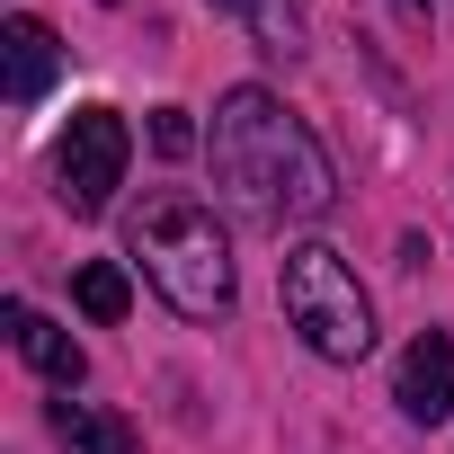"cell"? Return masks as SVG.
<instances>
[{
    "label": "cell",
    "instance_id": "cell-12",
    "mask_svg": "<svg viewBox=\"0 0 454 454\" xmlns=\"http://www.w3.org/2000/svg\"><path fill=\"white\" fill-rule=\"evenodd\" d=\"M410 10H419V0H410Z\"/></svg>",
    "mask_w": 454,
    "mask_h": 454
},
{
    "label": "cell",
    "instance_id": "cell-1",
    "mask_svg": "<svg viewBox=\"0 0 454 454\" xmlns=\"http://www.w3.org/2000/svg\"><path fill=\"white\" fill-rule=\"evenodd\" d=\"M214 187L232 196L250 223H268V232H286V223H321V214L339 205L330 152H321L312 125H303L277 90H259V81H241L232 98L214 107Z\"/></svg>",
    "mask_w": 454,
    "mask_h": 454
},
{
    "label": "cell",
    "instance_id": "cell-3",
    "mask_svg": "<svg viewBox=\"0 0 454 454\" xmlns=\"http://www.w3.org/2000/svg\"><path fill=\"white\" fill-rule=\"evenodd\" d=\"M277 286H286V321H294V339H303L321 365H356V356L374 348V303H365L356 268H348L330 241L286 250Z\"/></svg>",
    "mask_w": 454,
    "mask_h": 454
},
{
    "label": "cell",
    "instance_id": "cell-4",
    "mask_svg": "<svg viewBox=\"0 0 454 454\" xmlns=\"http://www.w3.org/2000/svg\"><path fill=\"white\" fill-rule=\"evenodd\" d=\"M125 160H134V134L116 107H81L54 143V187L72 214H107V196L125 187Z\"/></svg>",
    "mask_w": 454,
    "mask_h": 454
},
{
    "label": "cell",
    "instance_id": "cell-2",
    "mask_svg": "<svg viewBox=\"0 0 454 454\" xmlns=\"http://www.w3.org/2000/svg\"><path fill=\"white\" fill-rule=\"evenodd\" d=\"M125 241H134L143 277L187 321H223V312H232V241H223L214 205H196V196H143Z\"/></svg>",
    "mask_w": 454,
    "mask_h": 454
},
{
    "label": "cell",
    "instance_id": "cell-11",
    "mask_svg": "<svg viewBox=\"0 0 454 454\" xmlns=\"http://www.w3.org/2000/svg\"><path fill=\"white\" fill-rule=\"evenodd\" d=\"M152 152H160V160H187V152H196L187 107H152Z\"/></svg>",
    "mask_w": 454,
    "mask_h": 454
},
{
    "label": "cell",
    "instance_id": "cell-6",
    "mask_svg": "<svg viewBox=\"0 0 454 454\" xmlns=\"http://www.w3.org/2000/svg\"><path fill=\"white\" fill-rule=\"evenodd\" d=\"M0 45H10V98H19V107H36V98L54 90V72H63V45H54V27H45L36 10H19L10 27H0Z\"/></svg>",
    "mask_w": 454,
    "mask_h": 454
},
{
    "label": "cell",
    "instance_id": "cell-9",
    "mask_svg": "<svg viewBox=\"0 0 454 454\" xmlns=\"http://www.w3.org/2000/svg\"><path fill=\"white\" fill-rule=\"evenodd\" d=\"M205 10H223V19H241L250 36H259V54H303V19H294V0H205Z\"/></svg>",
    "mask_w": 454,
    "mask_h": 454
},
{
    "label": "cell",
    "instance_id": "cell-10",
    "mask_svg": "<svg viewBox=\"0 0 454 454\" xmlns=\"http://www.w3.org/2000/svg\"><path fill=\"white\" fill-rule=\"evenodd\" d=\"M72 294H81V312H90V321H125V303H134V286H125V268H116V259H90V268L72 277Z\"/></svg>",
    "mask_w": 454,
    "mask_h": 454
},
{
    "label": "cell",
    "instance_id": "cell-8",
    "mask_svg": "<svg viewBox=\"0 0 454 454\" xmlns=\"http://www.w3.org/2000/svg\"><path fill=\"white\" fill-rule=\"evenodd\" d=\"M54 436H63L72 454H143V436H134L116 410H98V401H54Z\"/></svg>",
    "mask_w": 454,
    "mask_h": 454
},
{
    "label": "cell",
    "instance_id": "cell-5",
    "mask_svg": "<svg viewBox=\"0 0 454 454\" xmlns=\"http://www.w3.org/2000/svg\"><path fill=\"white\" fill-rule=\"evenodd\" d=\"M392 401H401L419 427L454 419V339H445V330H419V339L401 348V365H392Z\"/></svg>",
    "mask_w": 454,
    "mask_h": 454
},
{
    "label": "cell",
    "instance_id": "cell-7",
    "mask_svg": "<svg viewBox=\"0 0 454 454\" xmlns=\"http://www.w3.org/2000/svg\"><path fill=\"white\" fill-rule=\"evenodd\" d=\"M10 339H19V356L45 374V383H63V392H81V374H90V356L72 348V330H54L36 303H10Z\"/></svg>",
    "mask_w": 454,
    "mask_h": 454
}]
</instances>
